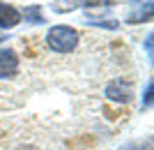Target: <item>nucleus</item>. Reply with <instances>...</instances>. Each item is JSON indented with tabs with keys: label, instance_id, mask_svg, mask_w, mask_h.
<instances>
[{
	"label": "nucleus",
	"instance_id": "1",
	"mask_svg": "<svg viewBox=\"0 0 154 150\" xmlns=\"http://www.w3.org/2000/svg\"><path fill=\"white\" fill-rule=\"evenodd\" d=\"M46 44L55 53H71L78 46V33L69 26H55L46 33Z\"/></svg>",
	"mask_w": 154,
	"mask_h": 150
},
{
	"label": "nucleus",
	"instance_id": "2",
	"mask_svg": "<svg viewBox=\"0 0 154 150\" xmlns=\"http://www.w3.org/2000/svg\"><path fill=\"white\" fill-rule=\"evenodd\" d=\"M106 97L113 99V102H120V104H129L134 97V85L127 78H113L106 85Z\"/></svg>",
	"mask_w": 154,
	"mask_h": 150
},
{
	"label": "nucleus",
	"instance_id": "3",
	"mask_svg": "<svg viewBox=\"0 0 154 150\" xmlns=\"http://www.w3.org/2000/svg\"><path fill=\"white\" fill-rule=\"evenodd\" d=\"M19 72V56L12 49H0V78H12Z\"/></svg>",
	"mask_w": 154,
	"mask_h": 150
},
{
	"label": "nucleus",
	"instance_id": "4",
	"mask_svg": "<svg viewBox=\"0 0 154 150\" xmlns=\"http://www.w3.org/2000/svg\"><path fill=\"white\" fill-rule=\"evenodd\" d=\"M21 23V12L16 7L7 5V2H0V28L2 30H9V28L19 26Z\"/></svg>",
	"mask_w": 154,
	"mask_h": 150
},
{
	"label": "nucleus",
	"instance_id": "5",
	"mask_svg": "<svg viewBox=\"0 0 154 150\" xmlns=\"http://www.w3.org/2000/svg\"><path fill=\"white\" fill-rule=\"evenodd\" d=\"M23 16H28V21H32V23H44V19H42V14H39V7H26V12L21 14V19Z\"/></svg>",
	"mask_w": 154,
	"mask_h": 150
},
{
	"label": "nucleus",
	"instance_id": "6",
	"mask_svg": "<svg viewBox=\"0 0 154 150\" xmlns=\"http://www.w3.org/2000/svg\"><path fill=\"white\" fill-rule=\"evenodd\" d=\"M88 7H103V5H113V0H85Z\"/></svg>",
	"mask_w": 154,
	"mask_h": 150
},
{
	"label": "nucleus",
	"instance_id": "7",
	"mask_svg": "<svg viewBox=\"0 0 154 150\" xmlns=\"http://www.w3.org/2000/svg\"><path fill=\"white\" fill-rule=\"evenodd\" d=\"M152 104V83H147V92H145V102H143V106H149Z\"/></svg>",
	"mask_w": 154,
	"mask_h": 150
}]
</instances>
